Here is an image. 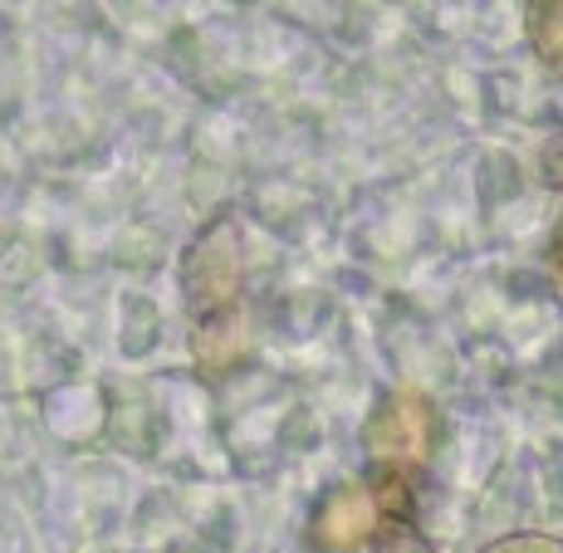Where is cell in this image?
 Instances as JSON below:
<instances>
[{
	"mask_svg": "<svg viewBox=\"0 0 563 553\" xmlns=\"http://www.w3.org/2000/svg\"><path fill=\"white\" fill-rule=\"evenodd\" d=\"M367 455L383 465H421L437 446V411L421 392H393L363 427Z\"/></svg>",
	"mask_w": 563,
	"mask_h": 553,
	"instance_id": "obj_2",
	"label": "cell"
},
{
	"mask_svg": "<svg viewBox=\"0 0 563 553\" xmlns=\"http://www.w3.org/2000/svg\"><path fill=\"white\" fill-rule=\"evenodd\" d=\"M377 500L367 485H339V490L323 495V505L313 509V544L323 553H349L367 544L377 534Z\"/></svg>",
	"mask_w": 563,
	"mask_h": 553,
	"instance_id": "obj_3",
	"label": "cell"
},
{
	"mask_svg": "<svg viewBox=\"0 0 563 553\" xmlns=\"http://www.w3.org/2000/svg\"><path fill=\"white\" fill-rule=\"evenodd\" d=\"M525 30H529V49L539 54V64L563 79V0H529Z\"/></svg>",
	"mask_w": 563,
	"mask_h": 553,
	"instance_id": "obj_5",
	"label": "cell"
},
{
	"mask_svg": "<svg viewBox=\"0 0 563 553\" xmlns=\"http://www.w3.org/2000/svg\"><path fill=\"white\" fill-rule=\"evenodd\" d=\"M539 172H544L549 187L563 191V128L544 143V152H539Z\"/></svg>",
	"mask_w": 563,
	"mask_h": 553,
	"instance_id": "obj_8",
	"label": "cell"
},
{
	"mask_svg": "<svg viewBox=\"0 0 563 553\" xmlns=\"http://www.w3.org/2000/svg\"><path fill=\"white\" fill-rule=\"evenodd\" d=\"M554 269L563 275V225H559V235H554Z\"/></svg>",
	"mask_w": 563,
	"mask_h": 553,
	"instance_id": "obj_9",
	"label": "cell"
},
{
	"mask_svg": "<svg viewBox=\"0 0 563 553\" xmlns=\"http://www.w3.org/2000/svg\"><path fill=\"white\" fill-rule=\"evenodd\" d=\"M241 275H245V245H241V225L231 215L211 221L197 241L181 251L177 265V285L187 309L206 319V313H221L241 299Z\"/></svg>",
	"mask_w": 563,
	"mask_h": 553,
	"instance_id": "obj_1",
	"label": "cell"
},
{
	"mask_svg": "<svg viewBox=\"0 0 563 553\" xmlns=\"http://www.w3.org/2000/svg\"><path fill=\"white\" fill-rule=\"evenodd\" d=\"M191 353H197L201 377H225L255 353V319L235 303L221 313H206V319H197V333H191Z\"/></svg>",
	"mask_w": 563,
	"mask_h": 553,
	"instance_id": "obj_4",
	"label": "cell"
},
{
	"mask_svg": "<svg viewBox=\"0 0 563 553\" xmlns=\"http://www.w3.org/2000/svg\"><path fill=\"white\" fill-rule=\"evenodd\" d=\"M373 553H437L427 544V534H417L411 524H402V519H393V524L383 529V534L373 539Z\"/></svg>",
	"mask_w": 563,
	"mask_h": 553,
	"instance_id": "obj_6",
	"label": "cell"
},
{
	"mask_svg": "<svg viewBox=\"0 0 563 553\" xmlns=\"http://www.w3.org/2000/svg\"><path fill=\"white\" fill-rule=\"evenodd\" d=\"M481 553H563V539L559 534H505V539H490Z\"/></svg>",
	"mask_w": 563,
	"mask_h": 553,
	"instance_id": "obj_7",
	"label": "cell"
}]
</instances>
